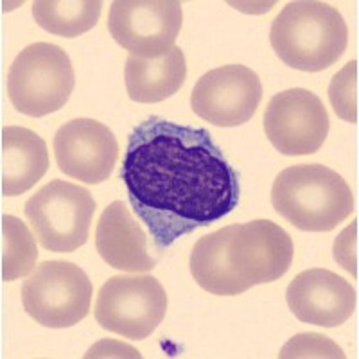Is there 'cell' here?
I'll list each match as a JSON object with an SVG mask.
<instances>
[{
    "instance_id": "obj_1",
    "label": "cell",
    "mask_w": 359,
    "mask_h": 359,
    "mask_svg": "<svg viewBox=\"0 0 359 359\" xmlns=\"http://www.w3.org/2000/svg\"><path fill=\"white\" fill-rule=\"evenodd\" d=\"M121 180L158 252L229 216L239 176L207 128L151 115L131 130Z\"/></svg>"
},
{
    "instance_id": "obj_2",
    "label": "cell",
    "mask_w": 359,
    "mask_h": 359,
    "mask_svg": "<svg viewBox=\"0 0 359 359\" xmlns=\"http://www.w3.org/2000/svg\"><path fill=\"white\" fill-rule=\"evenodd\" d=\"M269 41L287 67L320 72L334 65L348 43L341 13L325 2H290L271 24Z\"/></svg>"
},
{
    "instance_id": "obj_3",
    "label": "cell",
    "mask_w": 359,
    "mask_h": 359,
    "mask_svg": "<svg viewBox=\"0 0 359 359\" xmlns=\"http://www.w3.org/2000/svg\"><path fill=\"white\" fill-rule=\"evenodd\" d=\"M271 205L302 232H331L354 210V194L332 169L300 163L280 171L271 189Z\"/></svg>"
},
{
    "instance_id": "obj_4",
    "label": "cell",
    "mask_w": 359,
    "mask_h": 359,
    "mask_svg": "<svg viewBox=\"0 0 359 359\" xmlns=\"http://www.w3.org/2000/svg\"><path fill=\"white\" fill-rule=\"evenodd\" d=\"M76 86L69 54L54 43L27 45L9 67L8 94L15 110L45 117L62 110Z\"/></svg>"
},
{
    "instance_id": "obj_5",
    "label": "cell",
    "mask_w": 359,
    "mask_h": 359,
    "mask_svg": "<svg viewBox=\"0 0 359 359\" xmlns=\"http://www.w3.org/2000/svg\"><path fill=\"white\" fill-rule=\"evenodd\" d=\"M94 212V196L65 180H53L25 203V217L38 243L56 253H70L88 241Z\"/></svg>"
},
{
    "instance_id": "obj_6",
    "label": "cell",
    "mask_w": 359,
    "mask_h": 359,
    "mask_svg": "<svg viewBox=\"0 0 359 359\" xmlns=\"http://www.w3.org/2000/svg\"><path fill=\"white\" fill-rule=\"evenodd\" d=\"M22 304L40 325L69 329L88 314L92 282L74 262L43 261L24 282Z\"/></svg>"
},
{
    "instance_id": "obj_7",
    "label": "cell",
    "mask_w": 359,
    "mask_h": 359,
    "mask_svg": "<svg viewBox=\"0 0 359 359\" xmlns=\"http://www.w3.org/2000/svg\"><path fill=\"white\" fill-rule=\"evenodd\" d=\"M168 294L151 275H115L101 286L95 320L104 331L128 339H146L162 323Z\"/></svg>"
},
{
    "instance_id": "obj_8",
    "label": "cell",
    "mask_w": 359,
    "mask_h": 359,
    "mask_svg": "<svg viewBox=\"0 0 359 359\" xmlns=\"http://www.w3.org/2000/svg\"><path fill=\"white\" fill-rule=\"evenodd\" d=\"M184 22L176 0H115L108 31L130 56L158 57L175 47Z\"/></svg>"
},
{
    "instance_id": "obj_9",
    "label": "cell",
    "mask_w": 359,
    "mask_h": 359,
    "mask_svg": "<svg viewBox=\"0 0 359 359\" xmlns=\"http://www.w3.org/2000/svg\"><path fill=\"white\" fill-rule=\"evenodd\" d=\"M230 226L226 259L246 291L259 284L278 280L287 273L294 252L286 230L269 219Z\"/></svg>"
},
{
    "instance_id": "obj_10",
    "label": "cell",
    "mask_w": 359,
    "mask_h": 359,
    "mask_svg": "<svg viewBox=\"0 0 359 359\" xmlns=\"http://www.w3.org/2000/svg\"><path fill=\"white\" fill-rule=\"evenodd\" d=\"M329 114L322 99L306 88L275 94L264 114L266 137L286 156L313 155L329 135Z\"/></svg>"
},
{
    "instance_id": "obj_11",
    "label": "cell",
    "mask_w": 359,
    "mask_h": 359,
    "mask_svg": "<svg viewBox=\"0 0 359 359\" xmlns=\"http://www.w3.org/2000/svg\"><path fill=\"white\" fill-rule=\"evenodd\" d=\"M262 99V83L245 65H224L203 74L192 88V111L219 128L248 123Z\"/></svg>"
},
{
    "instance_id": "obj_12",
    "label": "cell",
    "mask_w": 359,
    "mask_h": 359,
    "mask_svg": "<svg viewBox=\"0 0 359 359\" xmlns=\"http://www.w3.org/2000/svg\"><path fill=\"white\" fill-rule=\"evenodd\" d=\"M60 171L83 184L107 182L118 158V144L108 126L94 118H72L54 135Z\"/></svg>"
},
{
    "instance_id": "obj_13",
    "label": "cell",
    "mask_w": 359,
    "mask_h": 359,
    "mask_svg": "<svg viewBox=\"0 0 359 359\" xmlns=\"http://www.w3.org/2000/svg\"><path fill=\"white\" fill-rule=\"evenodd\" d=\"M286 300L300 322L332 329L351 318L358 294L345 278L329 269L313 268L298 273L290 282Z\"/></svg>"
},
{
    "instance_id": "obj_14",
    "label": "cell",
    "mask_w": 359,
    "mask_h": 359,
    "mask_svg": "<svg viewBox=\"0 0 359 359\" xmlns=\"http://www.w3.org/2000/svg\"><path fill=\"white\" fill-rule=\"evenodd\" d=\"M95 248L108 266L128 273H146L156 266L147 252V236L123 201L102 210L95 229Z\"/></svg>"
},
{
    "instance_id": "obj_15",
    "label": "cell",
    "mask_w": 359,
    "mask_h": 359,
    "mask_svg": "<svg viewBox=\"0 0 359 359\" xmlns=\"http://www.w3.org/2000/svg\"><path fill=\"white\" fill-rule=\"evenodd\" d=\"M0 169L2 194L6 198L20 196L34 187L49 169L47 144L33 130L20 126L4 128Z\"/></svg>"
},
{
    "instance_id": "obj_16",
    "label": "cell",
    "mask_w": 359,
    "mask_h": 359,
    "mask_svg": "<svg viewBox=\"0 0 359 359\" xmlns=\"http://www.w3.org/2000/svg\"><path fill=\"white\" fill-rule=\"evenodd\" d=\"M187 78L185 54L180 47L158 57L128 56L124 83L135 102H160L172 97Z\"/></svg>"
},
{
    "instance_id": "obj_17",
    "label": "cell",
    "mask_w": 359,
    "mask_h": 359,
    "mask_svg": "<svg viewBox=\"0 0 359 359\" xmlns=\"http://www.w3.org/2000/svg\"><path fill=\"white\" fill-rule=\"evenodd\" d=\"M232 226L216 230L201 237L191 252V275L201 290L217 297H236L245 293L239 278L233 275L226 259V245Z\"/></svg>"
},
{
    "instance_id": "obj_18",
    "label": "cell",
    "mask_w": 359,
    "mask_h": 359,
    "mask_svg": "<svg viewBox=\"0 0 359 359\" xmlns=\"http://www.w3.org/2000/svg\"><path fill=\"white\" fill-rule=\"evenodd\" d=\"M101 9L99 0H38L33 4V18L47 33L76 38L97 25Z\"/></svg>"
},
{
    "instance_id": "obj_19",
    "label": "cell",
    "mask_w": 359,
    "mask_h": 359,
    "mask_svg": "<svg viewBox=\"0 0 359 359\" xmlns=\"http://www.w3.org/2000/svg\"><path fill=\"white\" fill-rule=\"evenodd\" d=\"M38 248L27 224L15 216H2V280L13 282L33 273Z\"/></svg>"
},
{
    "instance_id": "obj_20",
    "label": "cell",
    "mask_w": 359,
    "mask_h": 359,
    "mask_svg": "<svg viewBox=\"0 0 359 359\" xmlns=\"http://www.w3.org/2000/svg\"><path fill=\"white\" fill-rule=\"evenodd\" d=\"M329 101L339 118L358 123V62H348L329 85Z\"/></svg>"
},
{
    "instance_id": "obj_21",
    "label": "cell",
    "mask_w": 359,
    "mask_h": 359,
    "mask_svg": "<svg viewBox=\"0 0 359 359\" xmlns=\"http://www.w3.org/2000/svg\"><path fill=\"white\" fill-rule=\"evenodd\" d=\"M278 358H339L345 354L334 341L322 334H298L282 347Z\"/></svg>"
},
{
    "instance_id": "obj_22",
    "label": "cell",
    "mask_w": 359,
    "mask_h": 359,
    "mask_svg": "<svg viewBox=\"0 0 359 359\" xmlns=\"http://www.w3.org/2000/svg\"><path fill=\"white\" fill-rule=\"evenodd\" d=\"M334 261L347 269L352 277H358V219L352 221L347 229L336 237Z\"/></svg>"
}]
</instances>
